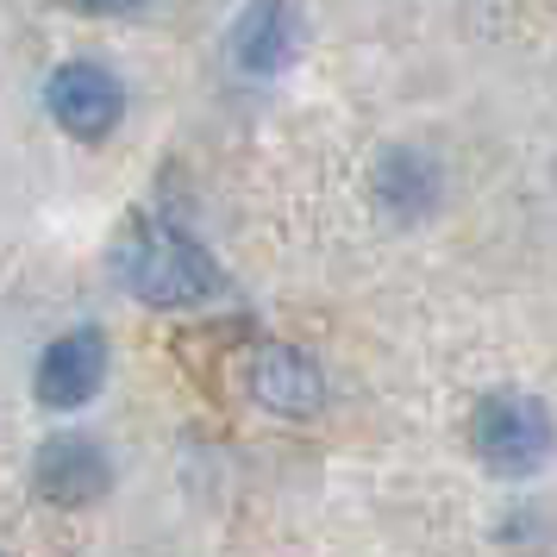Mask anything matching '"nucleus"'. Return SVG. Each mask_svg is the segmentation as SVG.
I'll use <instances>...</instances> for the list:
<instances>
[{
  "label": "nucleus",
  "mask_w": 557,
  "mask_h": 557,
  "mask_svg": "<svg viewBox=\"0 0 557 557\" xmlns=\"http://www.w3.org/2000/svg\"><path fill=\"white\" fill-rule=\"evenodd\" d=\"M113 276L145 307H201L220 295V263L170 220H138L113 245Z\"/></svg>",
  "instance_id": "obj_1"
},
{
  "label": "nucleus",
  "mask_w": 557,
  "mask_h": 557,
  "mask_svg": "<svg viewBox=\"0 0 557 557\" xmlns=\"http://www.w3.org/2000/svg\"><path fill=\"white\" fill-rule=\"evenodd\" d=\"M470 445L476 457L495 470V476H539L557 451V426L552 407L539 395H520V388H502L470 413Z\"/></svg>",
  "instance_id": "obj_2"
},
{
  "label": "nucleus",
  "mask_w": 557,
  "mask_h": 557,
  "mask_svg": "<svg viewBox=\"0 0 557 557\" xmlns=\"http://www.w3.org/2000/svg\"><path fill=\"white\" fill-rule=\"evenodd\" d=\"M45 101H51L57 126L70 132V138H107V132L120 126V113H126V88H120V76L113 70H101V63H63L51 76V88H45Z\"/></svg>",
  "instance_id": "obj_3"
},
{
  "label": "nucleus",
  "mask_w": 557,
  "mask_h": 557,
  "mask_svg": "<svg viewBox=\"0 0 557 557\" xmlns=\"http://www.w3.org/2000/svg\"><path fill=\"white\" fill-rule=\"evenodd\" d=\"M32 488L51 507H95L113 488V463L95 438H45L32 463Z\"/></svg>",
  "instance_id": "obj_4"
},
{
  "label": "nucleus",
  "mask_w": 557,
  "mask_h": 557,
  "mask_svg": "<svg viewBox=\"0 0 557 557\" xmlns=\"http://www.w3.org/2000/svg\"><path fill=\"white\" fill-rule=\"evenodd\" d=\"M301 57V7L295 0H245L232 26V63L245 76H282Z\"/></svg>",
  "instance_id": "obj_5"
},
{
  "label": "nucleus",
  "mask_w": 557,
  "mask_h": 557,
  "mask_svg": "<svg viewBox=\"0 0 557 557\" xmlns=\"http://www.w3.org/2000/svg\"><path fill=\"white\" fill-rule=\"evenodd\" d=\"M107 382V338L101 332H63L51 351L38 357V376H32V388H38V401L57 407V413H70V407L95 401V388Z\"/></svg>",
  "instance_id": "obj_6"
},
{
  "label": "nucleus",
  "mask_w": 557,
  "mask_h": 557,
  "mask_svg": "<svg viewBox=\"0 0 557 557\" xmlns=\"http://www.w3.org/2000/svg\"><path fill=\"white\" fill-rule=\"evenodd\" d=\"M251 395L270 413H288V420H307L313 407L326 401V382L313 370V357L295 351V345H263L251 363Z\"/></svg>",
  "instance_id": "obj_7"
},
{
  "label": "nucleus",
  "mask_w": 557,
  "mask_h": 557,
  "mask_svg": "<svg viewBox=\"0 0 557 557\" xmlns=\"http://www.w3.org/2000/svg\"><path fill=\"white\" fill-rule=\"evenodd\" d=\"M376 195L401 220H413V213H426L432 201H438V170H432L426 151H388L376 170Z\"/></svg>",
  "instance_id": "obj_8"
},
{
  "label": "nucleus",
  "mask_w": 557,
  "mask_h": 557,
  "mask_svg": "<svg viewBox=\"0 0 557 557\" xmlns=\"http://www.w3.org/2000/svg\"><path fill=\"white\" fill-rule=\"evenodd\" d=\"M82 13H138L145 0H76Z\"/></svg>",
  "instance_id": "obj_9"
}]
</instances>
